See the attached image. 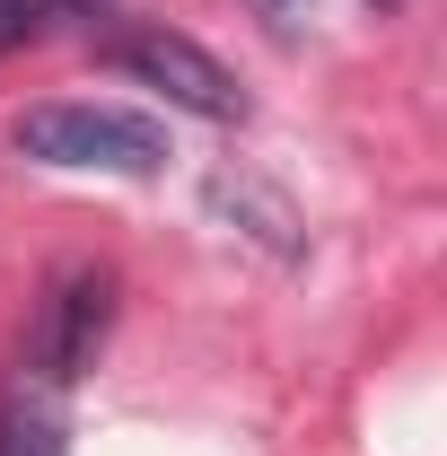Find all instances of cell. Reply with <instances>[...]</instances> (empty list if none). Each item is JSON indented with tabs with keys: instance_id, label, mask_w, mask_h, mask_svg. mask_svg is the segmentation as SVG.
<instances>
[{
	"instance_id": "cell-1",
	"label": "cell",
	"mask_w": 447,
	"mask_h": 456,
	"mask_svg": "<svg viewBox=\"0 0 447 456\" xmlns=\"http://www.w3.org/2000/svg\"><path fill=\"white\" fill-rule=\"evenodd\" d=\"M9 150L36 167H106V175L167 167V132L123 106H27L9 123Z\"/></svg>"
},
{
	"instance_id": "cell-2",
	"label": "cell",
	"mask_w": 447,
	"mask_h": 456,
	"mask_svg": "<svg viewBox=\"0 0 447 456\" xmlns=\"http://www.w3.org/2000/svg\"><path fill=\"white\" fill-rule=\"evenodd\" d=\"M106 70L158 88L167 106L202 114V123H237V114H246V88H237L193 36H175V27H123V36H106Z\"/></svg>"
},
{
	"instance_id": "cell-3",
	"label": "cell",
	"mask_w": 447,
	"mask_h": 456,
	"mask_svg": "<svg viewBox=\"0 0 447 456\" xmlns=\"http://www.w3.org/2000/svg\"><path fill=\"white\" fill-rule=\"evenodd\" d=\"M202 202H211V220H228L246 246H264L272 264H307V211L280 193L272 175H255V167H211V175H202Z\"/></svg>"
},
{
	"instance_id": "cell-4",
	"label": "cell",
	"mask_w": 447,
	"mask_h": 456,
	"mask_svg": "<svg viewBox=\"0 0 447 456\" xmlns=\"http://www.w3.org/2000/svg\"><path fill=\"white\" fill-rule=\"evenodd\" d=\"M106 316H114V281H106V273H70V281L45 298V325H36V360H27V378L70 387V378L97 360Z\"/></svg>"
},
{
	"instance_id": "cell-5",
	"label": "cell",
	"mask_w": 447,
	"mask_h": 456,
	"mask_svg": "<svg viewBox=\"0 0 447 456\" xmlns=\"http://www.w3.org/2000/svg\"><path fill=\"white\" fill-rule=\"evenodd\" d=\"M0 456H61V403L45 378H9V395H0Z\"/></svg>"
},
{
	"instance_id": "cell-6",
	"label": "cell",
	"mask_w": 447,
	"mask_h": 456,
	"mask_svg": "<svg viewBox=\"0 0 447 456\" xmlns=\"http://www.w3.org/2000/svg\"><path fill=\"white\" fill-rule=\"evenodd\" d=\"M79 9L97 18L106 0H0V53H9V45H36L53 18H79Z\"/></svg>"
},
{
	"instance_id": "cell-7",
	"label": "cell",
	"mask_w": 447,
	"mask_h": 456,
	"mask_svg": "<svg viewBox=\"0 0 447 456\" xmlns=\"http://www.w3.org/2000/svg\"><path fill=\"white\" fill-rule=\"evenodd\" d=\"M246 18H264V36H280V45H298V36H316L325 0H246Z\"/></svg>"
},
{
	"instance_id": "cell-8",
	"label": "cell",
	"mask_w": 447,
	"mask_h": 456,
	"mask_svg": "<svg viewBox=\"0 0 447 456\" xmlns=\"http://www.w3.org/2000/svg\"><path fill=\"white\" fill-rule=\"evenodd\" d=\"M378 9H403V0H378Z\"/></svg>"
}]
</instances>
